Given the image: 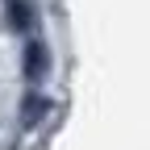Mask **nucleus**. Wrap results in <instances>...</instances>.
<instances>
[{"label": "nucleus", "mask_w": 150, "mask_h": 150, "mask_svg": "<svg viewBox=\"0 0 150 150\" xmlns=\"http://www.w3.org/2000/svg\"><path fill=\"white\" fill-rule=\"evenodd\" d=\"M42 75H46V46L42 42H29L25 46V79L29 83H42Z\"/></svg>", "instance_id": "1"}]
</instances>
